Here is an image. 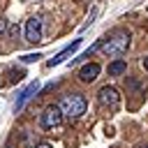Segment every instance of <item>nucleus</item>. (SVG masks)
I'll return each instance as SVG.
<instances>
[{
    "label": "nucleus",
    "mask_w": 148,
    "mask_h": 148,
    "mask_svg": "<svg viewBox=\"0 0 148 148\" xmlns=\"http://www.w3.org/2000/svg\"><path fill=\"white\" fill-rule=\"evenodd\" d=\"M102 53L106 56V58H120V56H125L127 53V49H130V32H125V30H116V32H111L109 37H104V42H102Z\"/></svg>",
    "instance_id": "1"
},
{
    "label": "nucleus",
    "mask_w": 148,
    "mask_h": 148,
    "mask_svg": "<svg viewBox=\"0 0 148 148\" xmlns=\"http://www.w3.org/2000/svg\"><path fill=\"white\" fill-rule=\"evenodd\" d=\"M86 106H88V102H86V97H83V95H79V92L65 95V97L60 99V104H58L60 113H62L65 118H69V120L81 118V116L86 113Z\"/></svg>",
    "instance_id": "2"
},
{
    "label": "nucleus",
    "mask_w": 148,
    "mask_h": 148,
    "mask_svg": "<svg viewBox=\"0 0 148 148\" xmlns=\"http://www.w3.org/2000/svg\"><path fill=\"white\" fill-rule=\"evenodd\" d=\"M97 102L104 106V109H118V104H120V95H118V90L113 88V86H102L99 90H97Z\"/></svg>",
    "instance_id": "3"
},
{
    "label": "nucleus",
    "mask_w": 148,
    "mask_h": 148,
    "mask_svg": "<svg viewBox=\"0 0 148 148\" xmlns=\"http://www.w3.org/2000/svg\"><path fill=\"white\" fill-rule=\"evenodd\" d=\"M39 123H42L44 130H58L60 123H62V113H60V109H58V106H46L44 113H42V118H39Z\"/></svg>",
    "instance_id": "4"
},
{
    "label": "nucleus",
    "mask_w": 148,
    "mask_h": 148,
    "mask_svg": "<svg viewBox=\"0 0 148 148\" xmlns=\"http://www.w3.org/2000/svg\"><path fill=\"white\" fill-rule=\"evenodd\" d=\"M25 42H30V44L42 42V21L37 16L25 21Z\"/></svg>",
    "instance_id": "5"
},
{
    "label": "nucleus",
    "mask_w": 148,
    "mask_h": 148,
    "mask_svg": "<svg viewBox=\"0 0 148 148\" xmlns=\"http://www.w3.org/2000/svg\"><path fill=\"white\" fill-rule=\"evenodd\" d=\"M99 72H102V67H99L97 62H88V65H83V67L79 69V81H81V83H92V81L99 76Z\"/></svg>",
    "instance_id": "6"
},
{
    "label": "nucleus",
    "mask_w": 148,
    "mask_h": 148,
    "mask_svg": "<svg viewBox=\"0 0 148 148\" xmlns=\"http://www.w3.org/2000/svg\"><path fill=\"white\" fill-rule=\"evenodd\" d=\"M81 42H83V39H74V42H72L69 46H65V49H62V51H60V53H58L56 58H51V60H49L46 65H49V67H56V65H60L62 60H67V58H69V56H72V53H74V51H76V49L81 46Z\"/></svg>",
    "instance_id": "7"
},
{
    "label": "nucleus",
    "mask_w": 148,
    "mask_h": 148,
    "mask_svg": "<svg viewBox=\"0 0 148 148\" xmlns=\"http://www.w3.org/2000/svg\"><path fill=\"white\" fill-rule=\"evenodd\" d=\"M37 90H39V83H37V79H35V81H32V83H28V88L18 95V99H16L14 109H16V111H21V109L25 106V102H28V99H32V97L37 95Z\"/></svg>",
    "instance_id": "8"
},
{
    "label": "nucleus",
    "mask_w": 148,
    "mask_h": 148,
    "mask_svg": "<svg viewBox=\"0 0 148 148\" xmlns=\"http://www.w3.org/2000/svg\"><path fill=\"white\" fill-rule=\"evenodd\" d=\"M106 72H109V76H120V74H125V72H127V62L118 58V60H113V62L106 67Z\"/></svg>",
    "instance_id": "9"
},
{
    "label": "nucleus",
    "mask_w": 148,
    "mask_h": 148,
    "mask_svg": "<svg viewBox=\"0 0 148 148\" xmlns=\"http://www.w3.org/2000/svg\"><path fill=\"white\" fill-rule=\"evenodd\" d=\"M37 58H42V53H28V56H23L21 60H23V62H35Z\"/></svg>",
    "instance_id": "10"
},
{
    "label": "nucleus",
    "mask_w": 148,
    "mask_h": 148,
    "mask_svg": "<svg viewBox=\"0 0 148 148\" xmlns=\"http://www.w3.org/2000/svg\"><path fill=\"white\" fill-rule=\"evenodd\" d=\"M95 16H97V9H92V14L88 16V21H86V25H83V30H86V28H88V25H90V23L95 21Z\"/></svg>",
    "instance_id": "11"
},
{
    "label": "nucleus",
    "mask_w": 148,
    "mask_h": 148,
    "mask_svg": "<svg viewBox=\"0 0 148 148\" xmlns=\"http://www.w3.org/2000/svg\"><path fill=\"white\" fill-rule=\"evenodd\" d=\"M5 32H7V21L0 18V35H5Z\"/></svg>",
    "instance_id": "12"
},
{
    "label": "nucleus",
    "mask_w": 148,
    "mask_h": 148,
    "mask_svg": "<svg viewBox=\"0 0 148 148\" xmlns=\"http://www.w3.org/2000/svg\"><path fill=\"white\" fill-rule=\"evenodd\" d=\"M9 32H12V37H18V25H12V30H9Z\"/></svg>",
    "instance_id": "13"
},
{
    "label": "nucleus",
    "mask_w": 148,
    "mask_h": 148,
    "mask_svg": "<svg viewBox=\"0 0 148 148\" xmlns=\"http://www.w3.org/2000/svg\"><path fill=\"white\" fill-rule=\"evenodd\" d=\"M30 148H53L51 143H37V146H30Z\"/></svg>",
    "instance_id": "14"
},
{
    "label": "nucleus",
    "mask_w": 148,
    "mask_h": 148,
    "mask_svg": "<svg viewBox=\"0 0 148 148\" xmlns=\"http://www.w3.org/2000/svg\"><path fill=\"white\" fill-rule=\"evenodd\" d=\"M141 65H143V69H146V72H148V56H146V58H143V60H141Z\"/></svg>",
    "instance_id": "15"
},
{
    "label": "nucleus",
    "mask_w": 148,
    "mask_h": 148,
    "mask_svg": "<svg viewBox=\"0 0 148 148\" xmlns=\"http://www.w3.org/2000/svg\"><path fill=\"white\" fill-rule=\"evenodd\" d=\"M141 148H148V146H141Z\"/></svg>",
    "instance_id": "16"
}]
</instances>
